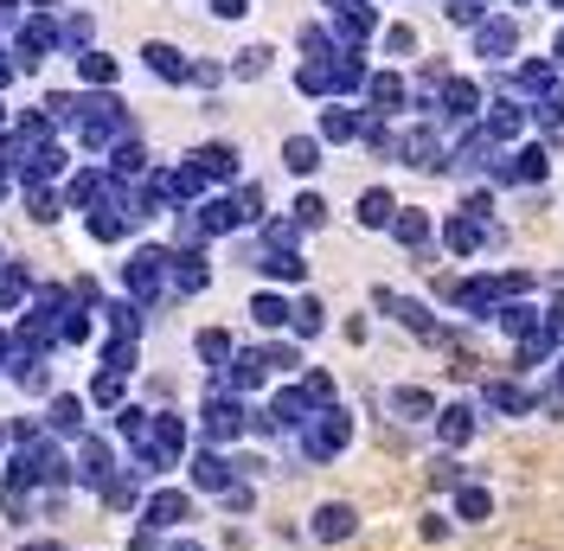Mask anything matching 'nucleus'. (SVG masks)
<instances>
[{"instance_id": "1", "label": "nucleus", "mask_w": 564, "mask_h": 551, "mask_svg": "<svg viewBox=\"0 0 564 551\" xmlns=\"http://www.w3.org/2000/svg\"><path fill=\"white\" fill-rule=\"evenodd\" d=\"M141 526H154V532H186L193 519H199V494L186 482H154L141 494Z\"/></svg>"}, {"instance_id": "2", "label": "nucleus", "mask_w": 564, "mask_h": 551, "mask_svg": "<svg viewBox=\"0 0 564 551\" xmlns=\"http://www.w3.org/2000/svg\"><path fill=\"white\" fill-rule=\"evenodd\" d=\"M245 436H250V404L245 398H231V391H212L206 404H199V443L238 449Z\"/></svg>"}, {"instance_id": "3", "label": "nucleus", "mask_w": 564, "mask_h": 551, "mask_svg": "<svg viewBox=\"0 0 564 551\" xmlns=\"http://www.w3.org/2000/svg\"><path fill=\"white\" fill-rule=\"evenodd\" d=\"M116 468H122V455H116V443H109L104 430H90V436H77V443H70V475H77V494H97Z\"/></svg>"}, {"instance_id": "4", "label": "nucleus", "mask_w": 564, "mask_h": 551, "mask_svg": "<svg viewBox=\"0 0 564 551\" xmlns=\"http://www.w3.org/2000/svg\"><path fill=\"white\" fill-rule=\"evenodd\" d=\"M231 482H238V468H231V449H212V443L186 449V487H193L199 500H218Z\"/></svg>"}, {"instance_id": "5", "label": "nucleus", "mask_w": 564, "mask_h": 551, "mask_svg": "<svg viewBox=\"0 0 564 551\" xmlns=\"http://www.w3.org/2000/svg\"><path fill=\"white\" fill-rule=\"evenodd\" d=\"M347 443H352V411H340V404L315 411L308 430H302V455H308V462H334Z\"/></svg>"}, {"instance_id": "6", "label": "nucleus", "mask_w": 564, "mask_h": 551, "mask_svg": "<svg viewBox=\"0 0 564 551\" xmlns=\"http://www.w3.org/2000/svg\"><path fill=\"white\" fill-rule=\"evenodd\" d=\"M436 443H443V455H462V449L475 443V430H481V404L475 398H456V404H443L436 411Z\"/></svg>"}, {"instance_id": "7", "label": "nucleus", "mask_w": 564, "mask_h": 551, "mask_svg": "<svg viewBox=\"0 0 564 551\" xmlns=\"http://www.w3.org/2000/svg\"><path fill=\"white\" fill-rule=\"evenodd\" d=\"M302 532H308L315 545H347V539H359V507H352V500H321Z\"/></svg>"}, {"instance_id": "8", "label": "nucleus", "mask_w": 564, "mask_h": 551, "mask_svg": "<svg viewBox=\"0 0 564 551\" xmlns=\"http://www.w3.org/2000/svg\"><path fill=\"white\" fill-rule=\"evenodd\" d=\"M90 398H77V391H52V404H45V436H58V443H77V436H90Z\"/></svg>"}, {"instance_id": "9", "label": "nucleus", "mask_w": 564, "mask_h": 551, "mask_svg": "<svg viewBox=\"0 0 564 551\" xmlns=\"http://www.w3.org/2000/svg\"><path fill=\"white\" fill-rule=\"evenodd\" d=\"M141 494H148V482H141L135 468L122 462V468H116V475H109V482L90 494V500H97L104 514H141Z\"/></svg>"}, {"instance_id": "10", "label": "nucleus", "mask_w": 564, "mask_h": 551, "mask_svg": "<svg viewBox=\"0 0 564 551\" xmlns=\"http://www.w3.org/2000/svg\"><path fill=\"white\" fill-rule=\"evenodd\" d=\"M475 404H481V411H494V417H527V411H539V391H527L520 379H488Z\"/></svg>"}, {"instance_id": "11", "label": "nucleus", "mask_w": 564, "mask_h": 551, "mask_svg": "<svg viewBox=\"0 0 564 551\" xmlns=\"http://www.w3.org/2000/svg\"><path fill=\"white\" fill-rule=\"evenodd\" d=\"M449 519H456V526H481V519H494V487L481 482V468L449 494Z\"/></svg>"}, {"instance_id": "12", "label": "nucleus", "mask_w": 564, "mask_h": 551, "mask_svg": "<svg viewBox=\"0 0 564 551\" xmlns=\"http://www.w3.org/2000/svg\"><path fill=\"white\" fill-rule=\"evenodd\" d=\"M391 417H398V423H411V430H417V423H436V411H443V404H436V391H423V385H391Z\"/></svg>"}, {"instance_id": "13", "label": "nucleus", "mask_w": 564, "mask_h": 551, "mask_svg": "<svg viewBox=\"0 0 564 551\" xmlns=\"http://www.w3.org/2000/svg\"><path fill=\"white\" fill-rule=\"evenodd\" d=\"M468 475H475V468H462V455H430V462H423V487H430V494H456Z\"/></svg>"}, {"instance_id": "14", "label": "nucleus", "mask_w": 564, "mask_h": 551, "mask_svg": "<svg viewBox=\"0 0 564 551\" xmlns=\"http://www.w3.org/2000/svg\"><path fill=\"white\" fill-rule=\"evenodd\" d=\"M90 404H97V411H122V404H129L122 372H97V379H90Z\"/></svg>"}, {"instance_id": "15", "label": "nucleus", "mask_w": 564, "mask_h": 551, "mask_svg": "<svg viewBox=\"0 0 564 551\" xmlns=\"http://www.w3.org/2000/svg\"><path fill=\"white\" fill-rule=\"evenodd\" d=\"M212 507H218V514H231V519H250V514H257V482H231Z\"/></svg>"}, {"instance_id": "16", "label": "nucleus", "mask_w": 564, "mask_h": 551, "mask_svg": "<svg viewBox=\"0 0 564 551\" xmlns=\"http://www.w3.org/2000/svg\"><path fill=\"white\" fill-rule=\"evenodd\" d=\"M148 423H154L148 404H122V411H116V436H122V443H141V436H148Z\"/></svg>"}, {"instance_id": "17", "label": "nucleus", "mask_w": 564, "mask_h": 551, "mask_svg": "<svg viewBox=\"0 0 564 551\" xmlns=\"http://www.w3.org/2000/svg\"><path fill=\"white\" fill-rule=\"evenodd\" d=\"M250 314H257V327H270V334H276V327H289V302H282V295H257V302H250Z\"/></svg>"}, {"instance_id": "18", "label": "nucleus", "mask_w": 564, "mask_h": 551, "mask_svg": "<svg viewBox=\"0 0 564 551\" xmlns=\"http://www.w3.org/2000/svg\"><path fill=\"white\" fill-rule=\"evenodd\" d=\"M417 532H423V545H449V539H456V519L443 514V507H430V514L417 519Z\"/></svg>"}, {"instance_id": "19", "label": "nucleus", "mask_w": 564, "mask_h": 551, "mask_svg": "<svg viewBox=\"0 0 564 551\" xmlns=\"http://www.w3.org/2000/svg\"><path fill=\"white\" fill-rule=\"evenodd\" d=\"M199 359H206L212 372H218V366H231V334H218V327H206V334H199Z\"/></svg>"}, {"instance_id": "20", "label": "nucleus", "mask_w": 564, "mask_h": 551, "mask_svg": "<svg viewBox=\"0 0 564 551\" xmlns=\"http://www.w3.org/2000/svg\"><path fill=\"white\" fill-rule=\"evenodd\" d=\"M257 353H263V366H270V372H302V346L276 341V346H257Z\"/></svg>"}, {"instance_id": "21", "label": "nucleus", "mask_w": 564, "mask_h": 551, "mask_svg": "<svg viewBox=\"0 0 564 551\" xmlns=\"http://www.w3.org/2000/svg\"><path fill=\"white\" fill-rule=\"evenodd\" d=\"M321 327H327V309H321L315 295H302V302H295V334L308 341V334H321Z\"/></svg>"}, {"instance_id": "22", "label": "nucleus", "mask_w": 564, "mask_h": 551, "mask_svg": "<svg viewBox=\"0 0 564 551\" xmlns=\"http://www.w3.org/2000/svg\"><path fill=\"white\" fill-rule=\"evenodd\" d=\"M231 468H238V482H263V475H270V455H257V449H231Z\"/></svg>"}, {"instance_id": "23", "label": "nucleus", "mask_w": 564, "mask_h": 551, "mask_svg": "<svg viewBox=\"0 0 564 551\" xmlns=\"http://www.w3.org/2000/svg\"><path fill=\"white\" fill-rule=\"evenodd\" d=\"M282 161H289L295 173H315L321 168V148H315V141H289V148H282Z\"/></svg>"}, {"instance_id": "24", "label": "nucleus", "mask_w": 564, "mask_h": 551, "mask_svg": "<svg viewBox=\"0 0 564 551\" xmlns=\"http://www.w3.org/2000/svg\"><path fill=\"white\" fill-rule=\"evenodd\" d=\"M386 218H391L386 193H366V199H359V225H386Z\"/></svg>"}, {"instance_id": "25", "label": "nucleus", "mask_w": 564, "mask_h": 551, "mask_svg": "<svg viewBox=\"0 0 564 551\" xmlns=\"http://www.w3.org/2000/svg\"><path fill=\"white\" fill-rule=\"evenodd\" d=\"M161 545H167V532H154V526H141V519L129 526V551H161Z\"/></svg>"}, {"instance_id": "26", "label": "nucleus", "mask_w": 564, "mask_h": 551, "mask_svg": "<svg viewBox=\"0 0 564 551\" xmlns=\"http://www.w3.org/2000/svg\"><path fill=\"white\" fill-rule=\"evenodd\" d=\"M295 225H327V206H321L315 193H302V199H295Z\"/></svg>"}, {"instance_id": "27", "label": "nucleus", "mask_w": 564, "mask_h": 551, "mask_svg": "<svg viewBox=\"0 0 564 551\" xmlns=\"http://www.w3.org/2000/svg\"><path fill=\"white\" fill-rule=\"evenodd\" d=\"M539 411L552 417V423H564V385H552V391H539Z\"/></svg>"}, {"instance_id": "28", "label": "nucleus", "mask_w": 564, "mask_h": 551, "mask_svg": "<svg viewBox=\"0 0 564 551\" xmlns=\"http://www.w3.org/2000/svg\"><path fill=\"white\" fill-rule=\"evenodd\" d=\"M161 551H206V539H193V532H167V545Z\"/></svg>"}, {"instance_id": "29", "label": "nucleus", "mask_w": 564, "mask_h": 551, "mask_svg": "<svg viewBox=\"0 0 564 551\" xmlns=\"http://www.w3.org/2000/svg\"><path fill=\"white\" fill-rule=\"evenodd\" d=\"M20 551H70L65 539H20Z\"/></svg>"}, {"instance_id": "30", "label": "nucleus", "mask_w": 564, "mask_h": 551, "mask_svg": "<svg viewBox=\"0 0 564 551\" xmlns=\"http://www.w3.org/2000/svg\"><path fill=\"white\" fill-rule=\"evenodd\" d=\"M7 455H13V443H7V423H0V468H7Z\"/></svg>"}, {"instance_id": "31", "label": "nucleus", "mask_w": 564, "mask_h": 551, "mask_svg": "<svg viewBox=\"0 0 564 551\" xmlns=\"http://www.w3.org/2000/svg\"><path fill=\"white\" fill-rule=\"evenodd\" d=\"M558 385H564V359H558Z\"/></svg>"}]
</instances>
